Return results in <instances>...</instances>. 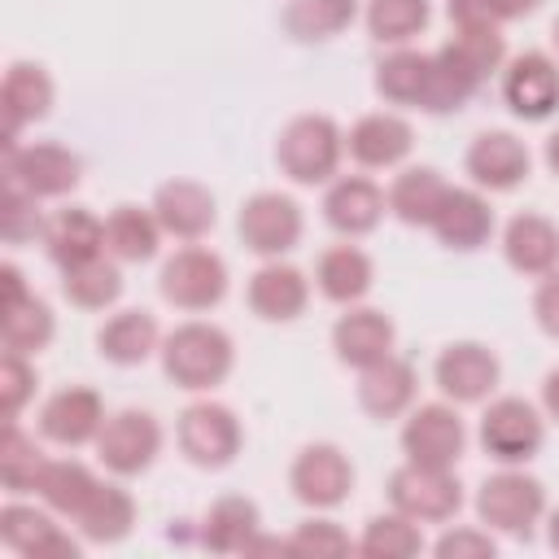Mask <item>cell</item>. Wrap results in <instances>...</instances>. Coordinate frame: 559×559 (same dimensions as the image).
<instances>
[{
  "mask_svg": "<svg viewBox=\"0 0 559 559\" xmlns=\"http://www.w3.org/2000/svg\"><path fill=\"white\" fill-rule=\"evenodd\" d=\"M445 192H450V183H445V175L437 166H402L393 175V183H389L384 197H389V214L397 223H406V227H432Z\"/></svg>",
  "mask_w": 559,
  "mask_h": 559,
  "instance_id": "32",
  "label": "cell"
},
{
  "mask_svg": "<svg viewBox=\"0 0 559 559\" xmlns=\"http://www.w3.org/2000/svg\"><path fill=\"white\" fill-rule=\"evenodd\" d=\"M476 441L498 467H524L546 445V415L524 397H489L480 411Z\"/></svg>",
  "mask_w": 559,
  "mask_h": 559,
  "instance_id": "4",
  "label": "cell"
},
{
  "mask_svg": "<svg viewBox=\"0 0 559 559\" xmlns=\"http://www.w3.org/2000/svg\"><path fill=\"white\" fill-rule=\"evenodd\" d=\"M162 349V328L153 310H114L100 328H96V354L114 367H140Z\"/></svg>",
  "mask_w": 559,
  "mask_h": 559,
  "instance_id": "29",
  "label": "cell"
},
{
  "mask_svg": "<svg viewBox=\"0 0 559 559\" xmlns=\"http://www.w3.org/2000/svg\"><path fill=\"white\" fill-rule=\"evenodd\" d=\"M245 301L249 310L262 319V323H293L306 314L310 306V280L301 266L284 262V258H266L253 275H249V288H245Z\"/></svg>",
  "mask_w": 559,
  "mask_h": 559,
  "instance_id": "21",
  "label": "cell"
},
{
  "mask_svg": "<svg viewBox=\"0 0 559 559\" xmlns=\"http://www.w3.org/2000/svg\"><path fill=\"white\" fill-rule=\"evenodd\" d=\"M349 550H358V542L328 515H310L288 533V555H301V559H341Z\"/></svg>",
  "mask_w": 559,
  "mask_h": 559,
  "instance_id": "42",
  "label": "cell"
},
{
  "mask_svg": "<svg viewBox=\"0 0 559 559\" xmlns=\"http://www.w3.org/2000/svg\"><path fill=\"white\" fill-rule=\"evenodd\" d=\"M288 489L310 511H336L354 493V463L336 441H310L288 463Z\"/></svg>",
  "mask_w": 559,
  "mask_h": 559,
  "instance_id": "12",
  "label": "cell"
},
{
  "mask_svg": "<svg viewBox=\"0 0 559 559\" xmlns=\"http://www.w3.org/2000/svg\"><path fill=\"white\" fill-rule=\"evenodd\" d=\"M236 231H240V245L266 262V258H284L301 245L306 214H301L297 197L262 188V192L245 197V205L236 214Z\"/></svg>",
  "mask_w": 559,
  "mask_h": 559,
  "instance_id": "7",
  "label": "cell"
},
{
  "mask_svg": "<svg viewBox=\"0 0 559 559\" xmlns=\"http://www.w3.org/2000/svg\"><path fill=\"white\" fill-rule=\"evenodd\" d=\"M542 415H546L550 424H559V367H550V371L542 376Z\"/></svg>",
  "mask_w": 559,
  "mask_h": 559,
  "instance_id": "49",
  "label": "cell"
},
{
  "mask_svg": "<svg viewBox=\"0 0 559 559\" xmlns=\"http://www.w3.org/2000/svg\"><path fill=\"white\" fill-rule=\"evenodd\" d=\"M162 371L175 389L183 393H210L218 389L231 367H236V341L227 336V328L210 323V319H188V323H175L166 336H162Z\"/></svg>",
  "mask_w": 559,
  "mask_h": 559,
  "instance_id": "1",
  "label": "cell"
},
{
  "mask_svg": "<svg viewBox=\"0 0 559 559\" xmlns=\"http://www.w3.org/2000/svg\"><path fill=\"white\" fill-rule=\"evenodd\" d=\"M555 48H559V22H555Z\"/></svg>",
  "mask_w": 559,
  "mask_h": 559,
  "instance_id": "53",
  "label": "cell"
},
{
  "mask_svg": "<svg viewBox=\"0 0 559 559\" xmlns=\"http://www.w3.org/2000/svg\"><path fill=\"white\" fill-rule=\"evenodd\" d=\"M162 223L153 214V205H114L105 214V253L122 266H140V262H153L157 249H162Z\"/></svg>",
  "mask_w": 559,
  "mask_h": 559,
  "instance_id": "31",
  "label": "cell"
},
{
  "mask_svg": "<svg viewBox=\"0 0 559 559\" xmlns=\"http://www.w3.org/2000/svg\"><path fill=\"white\" fill-rule=\"evenodd\" d=\"M323 223L345 236V240H358V236H371L380 227V218L389 214V197L376 179L367 175H336L323 192Z\"/></svg>",
  "mask_w": 559,
  "mask_h": 559,
  "instance_id": "17",
  "label": "cell"
},
{
  "mask_svg": "<svg viewBox=\"0 0 559 559\" xmlns=\"http://www.w3.org/2000/svg\"><path fill=\"white\" fill-rule=\"evenodd\" d=\"M542 162H546V170L559 179V131H550L546 135V148H542Z\"/></svg>",
  "mask_w": 559,
  "mask_h": 559,
  "instance_id": "51",
  "label": "cell"
},
{
  "mask_svg": "<svg viewBox=\"0 0 559 559\" xmlns=\"http://www.w3.org/2000/svg\"><path fill=\"white\" fill-rule=\"evenodd\" d=\"M35 389H39L35 362L26 354L4 349V358H0V411H4V419H17L22 406L35 397Z\"/></svg>",
  "mask_w": 559,
  "mask_h": 559,
  "instance_id": "44",
  "label": "cell"
},
{
  "mask_svg": "<svg viewBox=\"0 0 559 559\" xmlns=\"http://www.w3.org/2000/svg\"><path fill=\"white\" fill-rule=\"evenodd\" d=\"M428 74H432V52H419V48H393L389 57L376 61V96L384 105H406V109H419L424 105V92H428Z\"/></svg>",
  "mask_w": 559,
  "mask_h": 559,
  "instance_id": "34",
  "label": "cell"
},
{
  "mask_svg": "<svg viewBox=\"0 0 559 559\" xmlns=\"http://www.w3.org/2000/svg\"><path fill=\"white\" fill-rule=\"evenodd\" d=\"M502 105L524 122H546L559 114V61L542 48L515 52L502 66Z\"/></svg>",
  "mask_w": 559,
  "mask_h": 559,
  "instance_id": "14",
  "label": "cell"
},
{
  "mask_svg": "<svg viewBox=\"0 0 559 559\" xmlns=\"http://www.w3.org/2000/svg\"><path fill=\"white\" fill-rule=\"evenodd\" d=\"M445 17L454 31H502L511 22L502 0H445Z\"/></svg>",
  "mask_w": 559,
  "mask_h": 559,
  "instance_id": "46",
  "label": "cell"
},
{
  "mask_svg": "<svg viewBox=\"0 0 559 559\" xmlns=\"http://www.w3.org/2000/svg\"><path fill=\"white\" fill-rule=\"evenodd\" d=\"M463 170L480 192H515L533 175V153L515 131H480L463 153Z\"/></svg>",
  "mask_w": 559,
  "mask_h": 559,
  "instance_id": "16",
  "label": "cell"
},
{
  "mask_svg": "<svg viewBox=\"0 0 559 559\" xmlns=\"http://www.w3.org/2000/svg\"><path fill=\"white\" fill-rule=\"evenodd\" d=\"M227 284H231L227 262H223L214 249H205V245H183V249H175V253L162 262V271H157V293H162V301L175 306V310H183V314H205V310H214V306L227 297Z\"/></svg>",
  "mask_w": 559,
  "mask_h": 559,
  "instance_id": "6",
  "label": "cell"
},
{
  "mask_svg": "<svg viewBox=\"0 0 559 559\" xmlns=\"http://www.w3.org/2000/svg\"><path fill=\"white\" fill-rule=\"evenodd\" d=\"M314 288L332 301V306H358L371 288H376V262L367 249L358 245H332L319 253L314 262Z\"/></svg>",
  "mask_w": 559,
  "mask_h": 559,
  "instance_id": "30",
  "label": "cell"
},
{
  "mask_svg": "<svg viewBox=\"0 0 559 559\" xmlns=\"http://www.w3.org/2000/svg\"><path fill=\"white\" fill-rule=\"evenodd\" d=\"M432 555L437 559H493L498 542H493V533L485 524H459V528H445L432 542Z\"/></svg>",
  "mask_w": 559,
  "mask_h": 559,
  "instance_id": "45",
  "label": "cell"
},
{
  "mask_svg": "<svg viewBox=\"0 0 559 559\" xmlns=\"http://www.w3.org/2000/svg\"><path fill=\"white\" fill-rule=\"evenodd\" d=\"M262 533V511L253 498L245 493H223L205 507L201 524H197V542L210 555H249L253 537Z\"/></svg>",
  "mask_w": 559,
  "mask_h": 559,
  "instance_id": "28",
  "label": "cell"
},
{
  "mask_svg": "<svg viewBox=\"0 0 559 559\" xmlns=\"http://www.w3.org/2000/svg\"><path fill=\"white\" fill-rule=\"evenodd\" d=\"M341 157H345V131L328 114H297L284 122L275 140L280 175H288L301 188L332 183L341 175Z\"/></svg>",
  "mask_w": 559,
  "mask_h": 559,
  "instance_id": "2",
  "label": "cell"
},
{
  "mask_svg": "<svg viewBox=\"0 0 559 559\" xmlns=\"http://www.w3.org/2000/svg\"><path fill=\"white\" fill-rule=\"evenodd\" d=\"M0 310H4V319H0L4 349L31 358V354H44V349L52 345V336H57V314H52V306H48L44 297L26 293L22 301H9V306H0Z\"/></svg>",
  "mask_w": 559,
  "mask_h": 559,
  "instance_id": "38",
  "label": "cell"
},
{
  "mask_svg": "<svg viewBox=\"0 0 559 559\" xmlns=\"http://www.w3.org/2000/svg\"><path fill=\"white\" fill-rule=\"evenodd\" d=\"M502 258L515 275L542 280L559 271V223H550L537 210H520L502 227Z\"/></svg>",
  "mask_w": 559,
  "mask_h": 559,
  "instance_id": "23",
  "label": "cell"
},
{
  "mask_svg": "<svg viewBox=\"0 0 559 559\" xmlns=\"http://www.w3.org/2000/svg\"><path fill=\"white\" fill-rule=\"evenodd\" d=\"M61 297L74 310H92V314L118 306V297H122V262L100 253L92 262H79L70 271H61Z\"/></svg>",
  "mask_w": 559,
  "mask_h": 559,
  "instance_id": "36",
  "label": "cell"
},
{
  "mask_svg": "<svg viewBox=\"0 0 559 559\" xmlns=\"http://www.w3.org/2000/svg\"><path fill=\"white\" fill-rule=\"evenodd\" d=\"M546 542H550V550L559 555V507L546 511Z\"/></svg>",
  "mask_w": 559,
  "mask_h": 559,
  "instance_id": "52",
  "label": "cell"
},
{
  "mask_svg": "<svg viewBox=\"0 0 559 559\" xmlns=\"http://www.w3.org/2000/svg\"><path fill=\"white\" fill-rule=\"evenodd\" d=\"M546 0H502V9H507V17L515 22V17H528V13H537Z\"/></svg>",
  "mask_w": 559,
  "mask_h": 559,
  "instance_id": "50",
  "label": "cell"
},
{
  "mask_svg": "<svg viewBox=\"0 0 559 559\" xmlns=\"http://www.w3.org/2000/svg\"><path fill=\"white\" fill-rule=\"evenodd\" d=\"M415 148V127L393 114V109H376L362 114L349 131H345V153L362 166V170H397Z\"/></svg>",
  "mask_w": 559,
  "mask_h": 559,
  "instance_id": "20",
  "label": "cell"
},
{
  "mask_svg": "<svg viewBox=\"0 0 559 559\" xmlns=\"http://www.w3.org/2000/svg\"><path fill=\"white\" fill-rule=\"evenodd\" d=\"M476 520L489 533L528 542L533 528L546 520V485L524 467H498L476 489Z\"/></svg>",
  "mask_w": 559,
  "mask_h": 559,
  "instance_id": "3",
  "label": "cell"
},
{
  "mask_svg": "<svg viewBox=\"0 0 559 559\" xmlns=\"http://www.w3.org/2000/svg\"><path fill=\"white\" fill-rule=\"evenodd\" d=\"M502 362L485 341H450L432 362V384L454 406H480L498 393Z\"/></svg>",
  "mask_w": 559,
  "mask_h": 559,
  "instance_id": "13",
  "label": "cell"
},
{
  "mask_svg": "<svg viewBox=\"0 0 559 559\" xmlns=\"http://www.w3.org/2000/svg\"><path fill=\"white\" fill-rule=\"evenodd\" d=\"M44 210L31 192H22L17 183H4V210H0V231L4 245H26V240H44Z\"/></svg>",
  "mask_w": 559,
  "mask_h": 559,
  "instance_id": "43",
  "label": "cell"
},
{
  "mask_svg": "<svg viewBox=\"0 0 559 559\" xmlns=\"http://www.w3.org/2000/svg\"><path fill=\"white\" fill-rule=\"evenodd\" d=\"M105 397L92 389V384H66L57 393H48V402L39 406V437L48 445H61V450H83V445H96L100 428H105Z\"/></svg>",
  "mask_w": 559,
  "mask_h": 559,
  "instance_id": "15",
  "label": "cell"
},
{
  "mask_svg": "<svg viewBox=\"0 0 559 559\" xmlns=\"http://www.w3.org/2000/svg\"><path fill=\"white\" fill-rule=\"evenodd\" d=\"M362 22H367V35H371L376 44L406 48L415 35L428 31V22H432V0H367Z\"/></svg>",
  "mask_w": 559,
  "mask_h": 559,
  "instance_id": "39",
  "label": "cell"
},
{
  "mask_svg": "<svg viewBox=\"0 0 559 559\" xmlns=\"http://www.w3.org/2000/svg\"><path fill=\"white\" fill-rule=\"evenodd\" d=\"M44 467H48V454L35 445L31 432L17 428V419H9L4 441H0V480H4V489L9 493H35Z\"/></svg>",
  "mask_w": 559,
  "mask_h": 559,
  "instance_id": "41",
  "label": "cell"
},
{
  "mask_svg": "<svg viewBox=\"0 0 559 559\" xmlns=\"http://www.w3.org/2000/svg\"><path fill=\"white\" fill-rule=\"evenodd\" d=\"M44 253L57 271H70L79 262H92L105 253V218L92 214L87 205H66L57 214H48L44 223Z\"/></svg>",
  "mask_w": 559,
  "mask_h": 559,
  "instance_id": "26",
  "label": "cell"
},
{
  "mask_svg": "<svg viewBox=\"0 0 559 559\" xmlns=\"http://www.w3.org/2000/svg\"><path fill=\"white\" fill-rule=\"evenodd\" d=\"M79 179H83V162L66 144H52V140L22 144L17 140V144L4 148V183H17L35 201L70 197L79 188Z\"/></svg>",
  "mask_w": 559,
  "mask_h": 559,
  "instance_id": "9",
  "label": "cell"
},
{
  "mask_svg": "<svg viewBox=\"0 0 559 559\" xmlns=\"http://www.w3.org/2000/svg\"><path fill=\"white\" fill-rule=\"evenodd\" d=\"M424 524H415L411 515L402 511H384V515H371L362 524V537H358V555L362 559H415L424 550Z\"/></svg>",
  "mask_w": 559,
  "mask_h": 559,
  "instance_id": "40",
  "label": "cell"
},
{
  "mask_svg": "<svg viewBox=\"0 0 559 559\" xmlns=\"http://www.w3.org/2000/svg\"><path fill=\"white\" fill-rule=\"evenodd\" d=\"M74 528L87 546H114L135 528V498L122 485L100 480L96 493L87 498V507L74 515Z\"/></svg>",
  "mask_w": 559,
  "mask_h": 559,
  "instance_id": "33",
  "label": "cell"
},
{
  "mask_svg": "<svg viewBox=\"0 0 559 559\" xmlns=\"http://www.w3.org/2000/svg\"><path fill=\"white\" fill-rule=\"evenodd\" d=\"M0 288H4V306H9V301H22V297L31 293L17 262H4V266H0Z\"/></svg>",
  "mask_w": 559,
  "mask_h": 559,
  "instance_id": "48",
  "label": "cell"
},
{
  "mask_svg": "<svg viewBox=\"0 0 559 559\" xmlns=\"http://www.w3.org/2000/svg\"><path fill=\"white\" fill-rule=\"evenodd\" d=\"M57 83L39 61H9L0 83V109H4V148L17 144L22 127H35L52 114Z\"/></svg>",
  "mask_w": 559,
  "mask_h": 559,
  "instance_id": "19",
  "label": "cell"
},
{
  "mask_svg": "<svg viewBox=\"0 0 559 559\" xmlns=\"http://www.w3.org/2000/svg\"><path fill=\"white\" fill-rule=\"evenodd\" d=\"M358 17V0H288L280 22L284 35L297 44H328L341 31H349Z\"/></svg>",
  "mask_w": 559,
  "mask_h": 559,
  "instance_id": "35",
  "label": "cell"
},
{
  "mask_svg": "<svg viewBox=\"0 0 559 559\" xmlns=\"http://www.w3.org/2000/svg\"><path fill=\"white\" fill-rule=\"evenodd\" d=\"M415 393H419V376L397 354H389V358H380V362H371V367L358 371V406L376 424L402 419L415 406Z\"/></svg>",
  "mask_w": 559,
  "mask_h": 559,
  "instance_id": "27",
  "label": "cell"
},
{
  "mask_svg": "<svg viewBox=\"0 0 559 559\" xmlns=\"http://www.w3.org/2000/svg\"><path fill=\"white\" fill-rule=\"evenodd\" d=\"M96 485H100V476H96L87 463H79V459H48L35 498H39L48 511H57L61 520H74V515L87 507V498L96 493Z\"/></svg>",
  "mask_w": 559,
  "mask_h": 559,
  "instance_id": "37",
  "label": "cell"
},
{
  "mask_svg": "<svg viewBox=\"0 0 559 559\" xmlns=\"http://www.w3.org/2000/svg\"><path fill=\"white\" fill-rule=\"evenodd\" d=\"M148 205H153L162 231L175 236V240H183V245L205 240L214 231V223H218V201L197 179H166V183H157V192H153Z\"/></svg>",
  "mask_w": 559,
  "mask_h": 559,
  "instance_id": "18",
  "label": "cell"
},
{
  "mask_svg": "<svg viewBox=\"0 0 559 559\" xmlns=\"http://www.w3.org/2000/svg\"><path fill=\"white\" fill-rule=\"evenodd\" d=\"M402 454L424 467H459L467 450V424L454 402H419L402 415Z\"/></svg>",
  "mask_w": 559,
  "mask_h": 559,
  "instance_id": "8",
  "label": "cell"
},
{
  "mask_svg": "<svg viewBox=\"0 0 559 559\" xmlns=\"http://www.w3.org/2000/svg\"><path fill=\"white\" fill-rule=\"evenodd\" d=\"M175 441H179V454L201 467V472H223L236 463L240 445H245V428L236 419V411L227 402H214V397H201V402H188L175 419Z\"/></svg>",
  "mask_w": 559,
  "mask_h": 559,
  "instance_id": "5",
  "label": "cell"
},
{
  "mask_svg": "<svg viewBox=\"0 0 559 559\" xmlns=\"http://www.w3.org/2000/svg\"><path fill=\"white\" fill-rule=\"evenodd\" d=\"M0 542L13 555L39 559V555H79V542L57 524V511L31 507V502H4L0 507Z\"/></svg>",
  "mask_w": 559,
  "mask_h": 559,
  "instance_id": "24",
  "label": "cell"
},
{
  "mask_svg": "<svg viewBox=\"0 0 559 559\" xmlns=\"http://www.w3.org/2000/svg\"><path fill=\"white\" fill-rule=\"evenodd\" d=\"M389 507L411 515L415 524H450L463 511V485L454 467H424V463H402L389 476Z\"/></svg>",
  "mask_w": 559,
  "mask_h": 559,
  "instance_id": "10",
  "label": "cell"
},
{
  "mask_svg": "<svg viewBox=\"0 0 559 559\" xmlns=\"http://www.w3.org/2000/svg\"><path fill=\"white\" fill-rule=\"evenodd\" d=\"M445 249L454 253H476L480 245H489L493 236V210H489V197L480 188H454L445 192L432 227H428Z\"/></svg>",
  "mask_w": 559,
  "mask_h": 559,
  "instance_id": "25",
  "label": "cell"
},
{
  "mask_svg": "<svg viewBox=\"0 0 559 559\" xmlns=\"http://www.w3.org/2000/svg\"><path fill=\"white\" fill-rule=\"evenodd\" d=\"M533 319H537V328H542L550 341H559V271H550V275L537 280V293H533Z\"/></svg>",
  "mask_w": 559,
  "mask_h": 559,
  "instance_id": "47",
  "label": "cell"
},
{
  "mask_svg": "<svg viewBox=\"0 0 559 559\" xmlns=\"http://www.w3.org/2000/svg\"><path fill=\"white\" fill-rule=\"evenodd\" d=\"M162 424L153 411H140V406H122L105 419L100 437H96V459L109 476H140L157 463L162 454Z\"/></svg>",
  "mask_w": 559,
  "mask_h": 559,
  "instance_id": "11",
  "label": "cell"
},
{
  "mask_svg": "<svg viewBox=\"0 0 559 559\" xmlns=\"http://www.w3.org/2000/svg\"><path fill=\"white\" fill-rule=\"evenodd\" d=\"M393 345H397V328L376 306H362V301L345 306V314H336V323H332V354L341 367L362 371V367L389 358Z\"/></svg>",
  "mask_w": 559,
  "mask_h": 559,
  "instance_id": "22",
  "label": "cell"
}]
</instances>
